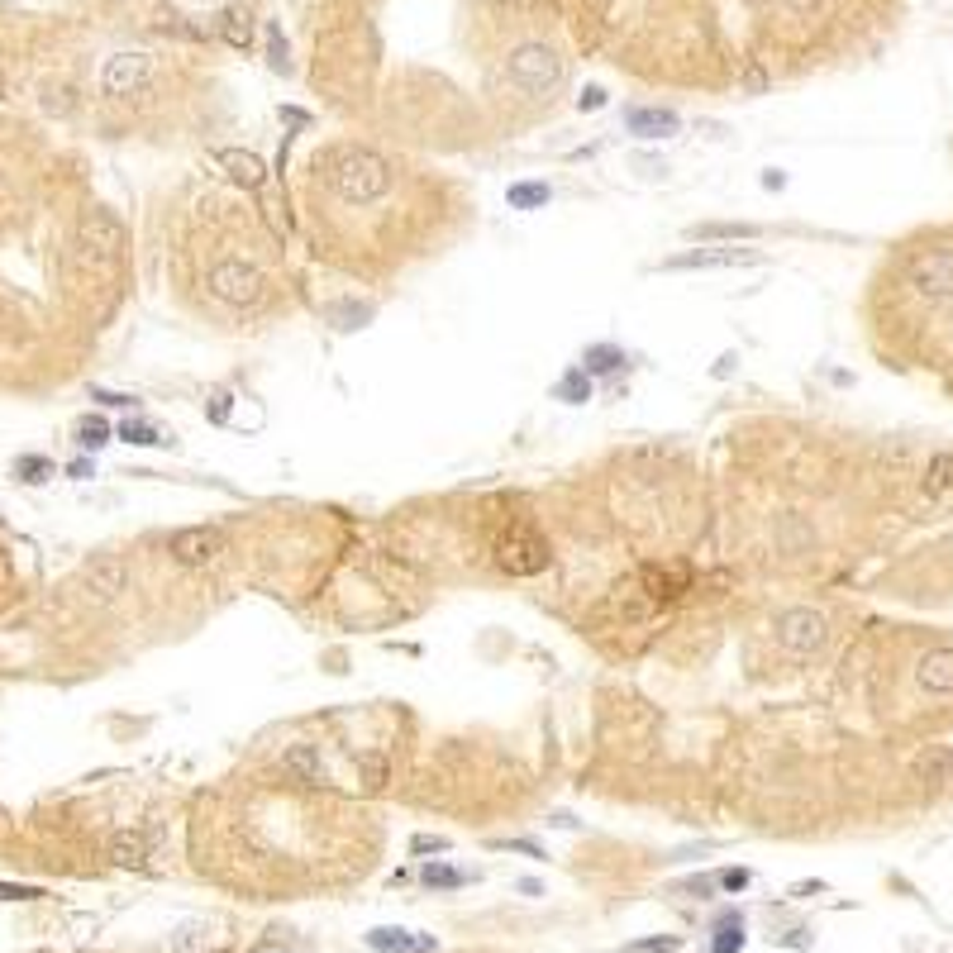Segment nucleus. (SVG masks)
I'll use <instances>...</instances> for the list:
<instances>
[{
  "mask_svg": "<svg viewBox=\"0 0 953 953\" xmlns=\"http://www.w3.org/2000/svg\"><path fill=\"white\" fill-rule=\"evenodd\" d=\"M505 77H510V86H515V91L534 95V101H548L554 91H563L568 67H563L558 48H548V44H520L515 53H510V62H505Z\"/></svg>",
  "mask_w": 953,
  "mask_h": 953,
  "instance_id": "obj_3",
  "label": "nucleus"
},
{
  "mask_svg": "<svg viewBox=\"0 0 953 953\" xmlns=\"http://www.w3.org/2000/svg\"><path fill=\"white\" fill-rule=\"evenodd\" d=\"M949 481H953V458H949V453H939V458L930 463V491H944Z\"/></svg>",
  "mask_w": 953,
  "mask_h": 953,
  "instance_id": "obj_39",
  "label": "nucleus"
},
{
  "mask_svg": "<svg viewBox=\"0 0 953 953\" xmlns=\"http://www.w3.org/2000/svg\"><path fill=\"white\" fill-rule=\"evenodd\" d=\"M81 582L95 601H119L129 591V558L124 554H91L81 563Z\"/></svg>",
  "mask_w": 953,
  "mask_h": 953,
  "instance_id": "obj_11",
  "label": "nucleus"
},
{
  "mask_svg": "<svg viewBox=\"0 0 953 953\" xmlns=\"http://www.w3.org/2000/svg\"><path fill=\"white\" fill-rule=\"evenodd\" d=\"M115 439H124V444H134V448H172V439L158 430V424H148V420H119L115 424Z\"/></svg>",
  "mask_w": 953,
  "mask_h": 953,
  "instance_id": "obj_21",
  "label": "nucleus"
},
{
  "mask_svg": "<svg viewBox=\"0 0 953 953\" xmlns=\"http://www.w3.org/2000/svg\"><path fill=\"white\" fill-rule=\"evenodd\" d=\"M67 477H72V481H86V477H91V458H72V463H67Z\"/></svg>",
  "mask_w": 953,
  "mask_h": 953,
  "instance_id": "obj_45",
  "label": "nucleus"
},
{
  "mask_svg": "<svg viewBox=\"0 0 953 953\" xmlns=\"http://www.w3.org/2000/svg\"><path fill=\"white\" fill-rule=\"evenodd\" d=\"M210 420H215V424L229 420V391H215V400H210Z\"/></svg>",
  "mask_w": 953,
  "mask_h": 953,
  "instance_id": "obj_42",
  "label": "nucleus"
},
{
  "mask_svg": "<svg viewBox=\"0 0 953 953\" xmlns=\"http://www.w3.org/2000/svg\"><path fill=\"white\" fill-rule=\"evenodd\" d=\"M282 768L292 772V777H300L306 786L325 782V758H320V749H315V744H306V739L286 744V753H282Z\"/></svg>",
  "mask_w": 953,
  "mask_h": 953,
  "instance_id": "obj_18",
  "label": "nucleus"
},
{
  "mask_svg": "<svg viewBox=\"0 0 953 953\" xmlns=\"http://www.w3.org/2000/svg\"><path fill=\"white\" fill-rule=\"evenodd\" d=\"M916 682L934 696H953V648H930L916 662Z\"/></svg>",
  "mask_w": 953,
  "mask_h": 953,
  "instance_id": "obj_16",
  "label": "nucleus"
},
{
  "mask_svg": "<svg viewBox=\"0 0 953 953\" xmlns=\"http://www.w3.org/2000/svg\"><path fill=\"white\" fill-rule=\"evenodd\" d=\"M491 849L524 853V859H548V853H544V844H534V839H491Z\"/></svg>",
  "mask_w": 953,
  "mask_h": 953,
  "instance_id": "obj_37",
  "label": "nucleus"
},
{
  "mask_svg": "<svg viewBox=\"0 0 953 953\" xmlns=\"http://www.w3.org/2000/svg\"><path fill=\"white\" fill-rule=\"evenodd\" d=\"M219 168L229 172V182H239L243 191H258L262 182H267V168H262L258 153H248V148H219Z\"/></svg>",
  "mask_w": 953,
  "mask_h": 953,
  "instance_id": "obj_17",
  "label": "nucleus"
},
{
  "mask_svg": "<svg viewBox=\"0 0 953 953\" xmlns=\"http://www.w3.org/2000/svg\"><path fill=\"white\" fill-rule=\"evenodd\" d=\"M367 949H377V953H434L439 939L434 934H415V930H396V924H382V930H367Z\"/></svg>",
  "mask_w": 953,
  "mask_h": 953,
  "instance_id": "obj_15",
  "label": "nucleus"
},
{
  "mask_svg": "<svg viewBox=\"0 0 953 953\" xmlns=\"http://www.w3.org/2000/svg\"><path fill=\"white\" fill-rule=\"evenodd\" d=\"M467 877L472 873H463V867H448V863H424V873H420V882L430 891H453V887H467Z\"/></svg>",
  "mask_w": 953,
  "mask_h": 953,
  "instance_id": "obj_28",
  "label": "nucleus"
},
{
  "mask_svg": "<svg viewBox=\"0 0 953 953\" xmlns=\"http://www.w3.org/2000/svg\"><path fill=\"white\" fill-rule=\"evenodd\" d=\"M505 201H510V210H544V205L554 201V186L548 182H515L505 191Z\"/></svg>",
  "mask_w": 953,
  "mask_h": 953,
  "instance_id": "obj_24",
  "label": "nucleus"
},
{
  "mask_svg": "<svg viewBox=\"0 0 953 953\" xmlns=\"http://www.w3.org/2000/svg\"><path fill=\"white\" fill-rule=\"evenodd\" d=\"M682 949V934H653V939H634L620 953H677Z\"/></svg>",
  "mask_w": 953,
  "mask_h": 953,
  "instance_id": "obj_33",
  "label": "nucleus"
},
{
  "mask_svg": "<svg viewBox=\"0 0 953 953\" xmlns=\"http://www.w3.org/2000/svg\"><path fill=\"white\" fill-rule=\"evenodd\" d=\"M205 286H210L215 300H225V306H258L262 300V272L253 267V262L243 258H219L210 272H205Z\"/></svg>",
  "mask_w": 953,
  "mask_h": 953,
  "instance_id": "obj_7",
  "label": "nucleus"
},
{
  "mask_svg": "<svg viewBox=\"0 0 953 953\" xmlns=\"http://www.w3.org/2000/svg\"><path fill=\"white\" fill-rule=\"evenodd\" d=\"M629 357L625 349H615V343H591V349L582 353V367L591 372V377H611V372H620Z\"/></svg>",
  "mask_w": 953,
  "mask_h": 953,
  "instance_id": "obj_23",
  "label": "nucleus"
},
{
  "mask_svg": "<svg viewBox=\"0 0 953 953\" xmlns=\"http://www.w3.org/2000/svg\"><path fill=\"white\" fill-rule=\"evenodd\" d=\"M320 172H325V186L334 191L339 201L349 205H372L382 201L386 191L396 186V168L386 162L377 148H363V144H339L320 158Z\"/></svg>",
  "mask_w": 953,
  "mask_h": 953,
  "instance_id": "obj_1",
  "label": "nucleus"
},
{
  "mask_svg": "<svg viewBox=\"0 0 953 953\" xmlns=\"http://www.w3.org/2000/svg\"><path fill=\"white\" fill-rule=\"evenodd\" d=\"M219 34H225L229 48H253L258 24H253V15H248L243 5H225V10H219Z\"/></svg>",
  "mask_w": 953,
  "mask_h": 953,
  "instance_id": "obj_20",
  "label": "nucleus"
},
{
  "mask_svg": "<svg viewBox=\"0 0 953 953\" xmlns=\"http://www.w3.org/2000/svg\"><path fill=\"white\" fill-rule=\"evenodd\" d=\"M777 944H786V949H810V930H786Z\"/></svg>",
  "mask_w": 953,
  "mask_h": 953,
  "instance_id": "obj_43",
  "label": "nucleus"
},
{
  "mask_svg": "<svg viewBox=\"0 0 953 953\" xmlns=\"http://www.w3.org/2000/svg\"><path fill=\"white\" fill-rule=\"evenodd\" d=\"M916 777L920 782H949L953 777V749H924L920 758H916Z\"/></svg>",
  "mask_w": 953,
  "mask_h": 953,
  "instance_id": "obj_25",
  "label": "nucleus"
},
{
  "mask_svg": "<svg viewBox=\"0 0 953 953\" xmlns=\"http://www.w3.org/2000/svg\"><path fill=\"white\" fill-rule=\"evenodd\" d=\"M625 129L634 139H672V134L682 129V115H677L672 105H629Z\"/></svg>",
  "mask_w": 953,
  "mask_h": 953,
  "instance_id": "obj_12",
  "label": "nucleus"
},
{
  "mask_svg": "<svg viewBox=\"0 0 953 953\" xmlns=\"http://www.w3.org/2000/svg\"><path fill=\"white\" fill-rule=\"evenodd\" d=\"M558 400H568V406H582V400H591V372L587 367H568L554 386Z\"/></svg>",
  "mask_w": 953,
  "mask_h": 953,
  "instance_id": "obj_27",
  "label": "nucleus"
},
{
  "mask_svg": "<svg viewBox=\"0 0 953 953\" xmlns=\"http://www.w3.org/2000/svg\"><path fill=\"white\" fill-rule=\"evenodd\" d=\"M491 558L505 577H538V572L554 568V544H548V534L534 530L530 520H515L496 534Z\"/></svg>",
  "mask_w": 953,
  "mask_h": 953,
  "instance_id": "obj_2",
  "label": "nucleus"
},
{
  "mask_svg": "<svg viewBox=\"0 0 953 953\" xmlns=\"http://www.w3.org/2000/svg\"><path fill=\"white\" fill-rule=\"evenodd\" d=\"M253 953H292V949H282V944H258Z\"/></svg>",
  "mask_w": 953,
  "mask_h": 953,
  "instance_id": "obj_50",
  "label": "nucleus"
},
{
  "mask_svg": "<svg viewBox=\"0 0 953 953\" xmlns=\"http://www.w3.org/2000/svg\"><path fill=\"white\" fill-rule=\"evenodd\" d=\"M735 363H739V357H735V353H725L720 363H715V377H729V372H735Z\"/></svg>",
  "mask_w": 953,
  "mask_h": 953,
  "instance_id": "obj_47",
  "label": "nucleus"
},
{
  "mask_svg": "<svg viewBox=\"0 0 953 953\" xmlns=\"http://www.w3.org/2000/svg\"><path fill=\"white\" fill-rule=\"evenodd\" d=\"M153 58L148 53H110L105 67H101V91L115 95V101H124V95H139L153 86Z\"/></svg>",
  "mask_w": 953,
  "mask_h": 953,
  "instance_id": "obj_9",
  "label": "nucleus"
},
{
  "mask_svg": "<svg viewBox=\"0 0 953 953\" xmlns=\"http://www.w3.org/2000/svg\"><path fill=\"white\" fill-rule=\"evenodd\" d=\"M763 253L758 248H735V243H696L686 253L662 258V272H720V267H758Z\"/></svg>",
  "mask_w": 953,
  "mask_h": 953,
  "instance_id": "obj_8",
  "label": "nucleus"
},
{
  "mask_svg": "<svg viewBox=\"0 0 953 953\" xmlns=\"http://www.w3.org/2000/svg\"><path fill=\"white\" fill-rule=\"evenodd\" d=\"M410 853H415V859H424V853H448V839L444 834H415L410 839Z\"/></svg>",
  "mask_w": 953,
  "mask_h": 953,
  "instance_id": "obj_40",
  "label": "nucleus"
},
{
  "mask_svg": "<svg viewBox=\"0 0 953 953\" xmlns=\"http://www.w3.org/2000/svg\"><path fill=\"white\" fill-rule=\"evenodd\" d=\"M753 219H701V225H686V239L692 243H753L758 239Z\"/></svg>",
  "mask_w": 953,
  "mask_h": 953,
  "instance_id": "obj_13",
  "label": "nucleus"
},
{
  "mask_svg": "<svg viewBox=\"0 0 953 953\" xmlns=\"http://www.w3.org/2000/svg\"><path fill=\"white\" fill-rule=\"evenodd\" d=\"M510 5H524V0H510Z\"/></svg>",
  "mask_w": 953,
  "mask_h": 953,
  "instance_id": "obj_51",
  "label": "nucleus"
},
{
  "mask_svg": "<svg viewBox=\"0 0 953 953\" xmlns=\"http://www.w3.org/2000/svg\"><path fill=\"white\" fill-rule=\"evenodd\" d=\"M605 105V86H582V95H577V110H601Z\"/></svg>",
  "mask_w": 953,
  "mask_h": 953,
  "instance_id": "obj_41",
  "label": "nucleus"
},
{
  "mask_svg": "<svg viewBox=\"0 0 953 953\" xmlns=\"http://www.w3.org/2000/svg\"><path fill=\"white\" fill-rule=\"evenodd\" d=\"M763 186H768V191H782V186H786V172H777V168L763 172Z\"/></svg>",
  "mask_w": 953,
  "mask_h": 953,
  "instance_id": "obj_46",
  "label": "nucleus"
},
{
  "mask_svg": "<svg viewBox=\"0 0 953 953\" xmlns=\"http://www.w3.org/2000/svg\"><path fill=\"white\" fill-rule=\"evenodd\" d=\"M110 439H115V424H110L105 415H81V424H77V444L86 448V453H101Z\"/></svg>",
  "mask_w": 953,
  "mask_h": 953,
  "instance_id": "obj_26",
  "label": "nucleus"
},
{
  "mask_svg": "<svg viewBox=\"0 0 953 953\" xmlns=\"http://www.w3.org/2000/svg\"><path fill=\"white\" fill-rule=\"evenodd\" d=\"M77 243H81V253L95 258V262H115L124 248H129V229H124V219L115 210L91 205V210L77 219Z\"/></svg>",
  "mask_w": 953,
  "mask_h": 953,
  "instance_id": "obj_6",
  "label": "nucleus"
},
{
  "mask_svg": "<svg viewBox=\"0 0 953 953\" xmlns=\"http://www.w3.org/2000/svg\"><path fill=\"white\" fill-rule=\"evenodd\" d=\"M906 286L924 306H944L953 300V248H920L906 262Z\"/></svg>",
  "mask_w": 953,
  "mask_h": 953,
  "instance_id": "obj_5",
  "label": "nucleus"
},
{
  "mask_svg": "<svg viewBox=\"0 0 953 953\" xmlns=\"http://www.w3.org/2000/svg\"><path fill=\"white\" fill-rule=\"evenodd\" d=\"M357 772H363L367 792H377V786L386 782V772H391V763H386V753H357Z\"/></svg>",
  "mask_w": 953,
  "mask_h": 953,
  "instance_id": "obj_31",
  "label": "nucleus"
},
{
  "mask_svg": "<svg viewBox=\"0 0 953 953\" xmlns=\"http://www.w3.org/2000/svg\"><path fill=\"white\" fill-rule=\"evenodd\" d=\"M715 882H720V891H744L749 887V867H720V873H715Z\"/></svg>",
  "mask_w": 953,
  "mask_h": 953,
  "instance_id": "obj_38",
  "label": "nucleus"
},
{
  "mask_svg": "<svg viewBox=\"0 0 953 953\" xmlns=\"http://www.w3.org/2000/svg\"><path fill=\"white\" fill-rule=\"evenodd\" d=\"M58 467H53V458H44V453H20L15 458V477L29 481V487H38V481H48Z\"/></svg>",
  "mask_w": 953,
  "mask_h": 953,
  "instance_id": "obj_30",
  "label": "nucleus"
},
{
  "mask_svg": "<svg viewBox=\"0 0 953 953\" xmlns=\"http://www.w3.org/2000/svg\"><path fill=\"white\" fill-rule=\"evenodd\" d=\"M44 887H24V882H0V901H44Z\"/></svg>",
  "mask_w": 953,
  "mask_h": 953,
  "instance_id": "obj_36",
  "label": "nucleus"
},
{
  "mask_svg": "<svg viewBox=\"0 0 953 953\" xmlns=\"http://www.w3.org/2000/svg\"><path fill=\"white\" fill-rule=\"evenodd\" d=\"M744 916L739 910H720L715 916V939H711V953H739L744 949Z\"/></svg>",
  "mask_w": 953,
  "mask_h": 953,
  "instance_id": "obj_22",
  "label": "nucleus"
},
{
  "mask_svg": "<svg viewBox=\"0 0 953 953\" xmlns=\"http://www.w3.org/2000/svg\"><path fill=\"white\" fill-rule=\"evenodd\" d=\"M672 891H682V896H696V901H711L715 891H720V882H715V873H701V877H686V882H677Z\"/></svg>",
  "mask_w": 953,
  "mask_h": 953,
  "instance_id": "obj_34",
  "label": "nucleus"
},
{
  "mask_svg": "<svg viewBox=\"0 0 953 953\" xmlns=\"http://www.w3.org/2000/svg\"><path fill=\"white\" fill-rule=\"evenodd\" d=\"M772 639L792 658H815L830 644V620H825V611H815V605H792V611H782L772 620Z\"/></svg>",
  "mask_w": 953,
  "mask_h": 953,
  "instance_id": "obj_4",
  "label": "nucleus"
},
{
  "mask_svg": "<svg viewBox=\"0 0 953 953\" xmlns=\"http://www.w3.org/2000/svg\"><path fill=\"white\" fill-rule=\"evenodd\" d=\"M267 62L277 67L282 77L292 72V44H286V34L277 29V24H267Z\"/></svg>",
  "mask_w": 953,
  "mask_h": 953,
  "instance_id": "obj_32",
  "label": "nucleus"
},
{
  "mask_svg": "<svg viewBox=\"0 0 953 953\" xmlns=\"http://www.w3.org/2000/svg\"><path fill=\"white\" fill-rule=\"evenodd\" d=\"M548 825H554V830H577L582 820H577V815H568V810H554V815H548Z\"/></svg>",
  "mask_w": 953,
  "mask_h": 953,
  "instance_id": "obj_44",
  "label": "nucleus"
},
{
  "mask_svg": "<svg viewBox=\"0 0 953 953\" xmlns=\"http://www.w3.org/2000/svg\"><path fill=\"white\" fill-rule=\"evenodd\" d=\"M515 887H520L524 896H544V887H538V882H534V877H520V882H515Z\"/></svg>",
  "mask_w": 953,
  "mask_h": 953,
  "instance_id": "obj_48",
  "label": "nucleus"
},
{
  "mask_svg": "<svg viewBox=\"0 0 953 953\" xmlns=\"http://www.w3.org/2000/svg\"><path fill=\"white\" fill-rule=\"evenodd\" d=\"M110 863L129 867V873H144L148 867V834L144 830H119L110 834Z\"/></svg>",
  "mask_w": 953,
  "mask_h": 953,
  "instance_id": "obj_19",
  "label": "nucleus"
},
{
  "mask_svg": "<svg viewBox=\"0 0 953 953\" xmlns=\"http://www.w3.org/2000/svg\"><path fill=\"white\" fill-rule=\"evenodd\" d=\"M810 891H825V882H796L792 896H810Z\"/></svg>",
  "mask_w": 953,
  "mask_h": 953,
  "instance_id": "obj_49",
  "label": "nucleus"
},
{
  "mask_svg": "<svg viewBox=\"0 0 953 953\" xmlns=\"http://www.w3.org/2000/svg\"><path fill=\"white\" fill-rule=\"evenodd\" d=\"M372 315H377L372 300H339V306H329V320H334L339 329H363Z\"/></svg>",
  "mask_w": 953,
  "mask_h": 953,
  "instance_id": "obj_29",
  "label": "nucleus"
},
{
  "mask_svg": "<svg viewBox=\"0 0 953 953\" xmlns=\"http://www.w3.org/2000/svg\"><path fill=\"white\" fill-rule=\"evenodd\" d=\"M91 400H101L105 410H139V396H129V391H105V386H91Z\"/></svg>",
  "mask_w": 953,
  "mask_h": 953,
  "instance_id": "obj_35",
  "label": "nucleus"
},
{
  "mask_svg": "<svg viewBox=\"0 0 953 953\" xmlns=\"http://www.w3.org/2000/svg\"><path fill=\"white\" fill-rule=\"evenodd\" d=\"M634 582L644 587V596L653 601V605H672V601L686 591V572H677V568H662V563H644Z\"/></svg>",
  "mask_w": 953,
  "mask_h": 953,
  "instance_id": "obj_14",
  "label": "nucleus"
},
{
  "mask_svg": "<svg viewBox=\"0 0 953 953\" xmlns=\"http://www.w3.org/2000/svg\"><path fill=\"white\" fill-rule=\"evenodd\" d=\"M168 554H172V563H182V568H205V563H215L225 554V534H219L215 524H186V530L168 534Z\"/></svg>",
  "mask_w": 953,
  "mask_h": 953,
  "instance_id": "obj_10",
  "label": "nucleus"
}]
</instances>
